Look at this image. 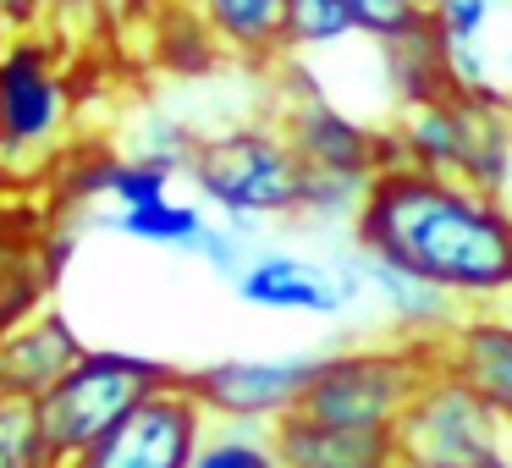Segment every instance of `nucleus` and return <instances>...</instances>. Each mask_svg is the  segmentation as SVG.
Instances as JSON below:
<instances>
[{
	"label": "nucleus",
	"mask_w": 512,
	"mask_h": 468,
	"mask_svg": "<svg viewBox=\"0 0 512 468\" xmlns=\"http://www.w3.org/2000/svg\"><path fill=\"white\" fill-rule=\"evenodd\" d=\"M353 237L419 270L463 309H501L512 292V199L463 177L391 160L369 182Z\"/></svg>",
	"instance_id": "obj_1"
},
{
	"label": "nucleus",
	"mask_w": 512,
	"mask_h": 468,
	"mask_svg": "<svg viewBox=\"0 0 512 468\" xmlns=\"http://www.w3.org/2000/svg\"><path fill=\"white\" fill-rule=\"evenodd\" d=\"M188 182L210 215L237 221L248 232H265L276 221L303 215L309 166L298 160L281 122H254L199 138V149L188 160Z\"/></svg>",
	"instance_id": "obj_2"
},
{
	"label": "nucleus",
	"mask_w": 512,
	"mask_h": 468,
	"mask_svg": "<svg viewBox=\"0 0 512 468\" xmlns=\"http://www.w3.org/2000/svg\"><path fill=\"white\" fill-rule=\"evenodd\" d=\"M391 160L441 177H463L485 193L512 199V105L507 94L446 89L435 100L402 105L386 122Z\"/></svg>",
	"instance_id": "obj_3"
},
{
	"label": "nucleus",
	"mask_w": 512,
	"mask_h": 468,
	"mask_svg": "<svg viewBox=\"0 0 512 468\" xmlns=\"http://www.w3.org/2000/svg\"><path fill=\"white\" fill-rule=\"evenodd\" d=\"M435 342H408V336H331L314 364V380L303 391V413L331 424H386L408 413L419 386L435 375Z\"/></svg>",
	"instance_id": "obj_4"
},
{
	"label": "nucleus",
	"mask_w": 512,
	"mask_h": 468,
	"mask_svg": "<svg viewBox=\"0 0 512 468\" xmlns=\"http://www.w3.org/2000/svg\"><path fill=\"white\" fill-rule=\"evenodd\" d=\"M171 380H182V369L160 364V358H149V353L89 347V353L67 369V380L39 402V419H45L56 452L72 463V457L89 452L100 435H111L138 402H149L155 391H166Z\"/></svg>",
	"instance_id": "obj_5"
},
{
	"label": "nucleus",
	"mask_w": 512,
	"mask_h": 468,
	"mask_svg": "<svg viewBox=\"0 0 512 468\" xmlns=\"http://www.w3.org/2000/svg\"><path fill=\"white\" fill-rule=\"evenodd\" d=\"M347 237L336 248L259 243L254 259H248V270L232 281L237 303L265 309V314L325 320V325H342V331L369 325V303H364V287H358L353 259H347Z\"/></svg>",
	"instance_id": "obj_6"
},
{
	"label": "nucleus",
	"mask_w": 512,
	"mask_h": 468,
	"mask_svg": "<svg viewBox=\"0 0 512 468\" xmlns=\"http://www.w3.org/2000/svg\"><path fill=\"white\" fill-rule=\"evenodd\" d=\"M402 468H490L512 452V424L468 380L435 364L408 413L397 419Z\"/></svg>",
	"instance_id": "obj_7"
},
{
	"label": "nucleus",
	"mask_w": 512,
	"mask_h": 468,
	"mask_svg": "<svg viewBox=\"0 0 512 468\" xmlns=\"http://www.w3.org/2000/svg\"><path fill=\"white\" fill-rule=\"evenodd\" d=\"M281 133L292 138V149H298V160L309 171H320V177H364L375 182L380 171L391 166V133L375 122H364V116L342 111V105H331L320 94V83H309L298 67H287L281 61Z\"/></svg>",
	"instance_id": "obj_8"
},
{
	"label": "nucleus",
	"mask_w": 512,
	"mask_h": 468,
	"mask_svg": "<svg viewBox=\"0 0 512 468\" xmlns=\"http://www.w3.org/2000/svg\"><path fill=\"white\" fill-rule=\"evenodd\" d=\"M325 347L303 353H270V358H215L204 369H188V391L204 402L210 419H237V424H276L303 408V391L314 380Z\"/></svg>",
	"instance_id": "obj_9"
},
{
	"label": "nucleus",
	"mask_w": 512,
	"mask_h": 468,
	"mask_svg": "<svg viewBox=\"0 0 512 468\" xmlns=\"http://www.w3.org/2000/svg\"><path fill=\"white\" fill-rule=\"evenodd\" d=\"M204 430H210L204 402L188 391V380H171L67 468H193Z\"/></svg>",
	"instance_id": "obj_10"
},
{
	"label": "nucleus",
	"mask_w": 512,
	"mask_h": 468,
	"mask_svg": "<svg viewBox=\"0 0 512 468\" xmlns=\"http://www.w3.org/2000/svg\"><path fill=\"white\" fill-rule=\"evenodd\" d=\"M67 127V67L39 34H12L0 56V149H50Z\"/></svg>",
	"instance_id": "obj_11"
},
{
	"label": "nucleus",
	"mask_w": 512,
	"mask_h": 468,
	"mask_svg": "<svg viewBox=\"0 0 512 468\" xmlns=\"http://www.w3.org/2000/svg\"><path fill=\"white\" fill-rule=\"evenodd\" d=\"M347 259H353L358 287H364V303H369V331L408 336V342H441L463 314V303L452 292H441L419 270L397 265L375 248H364L358 237H347Z\"/></svg>",
	"instance_id": "obj_12"
},
{
	"label": "nucleus",
	"mask_w": 512,
	"mask_h": 468,
	"mask_svg": "<svg viewBox=\"0 0 512 468\" xmlns=\"http://www.w3.org/2000/svg\"><path fill=\"white\" fill-rule=\"evenodd\" d=\"M89 353L83 336L61 309H34L17 325L0 331V397L12 402H45L67 380V369Z\"/></svg>",
	"instance_id": "obj_13"
},
{
	"label": "nucleus",
	"mask_w": 512,
	"mask_h": 468,
	"mask_svg": "<svg viewBox=\"0 0 512 468\" xmlns=\"http://www.w3.org/2000/svg\"><path fill=\"white\" fill-rule=\"evenodd\" d=\"M270 430H276L281 468H402L397 430L386 424H331L298 408Z\"/></svg>",
	"instance_id": "obj_14"
},
{
	"label": "nucleus",
	"mask_w": 512,
	"mask_h": 468,
	"mask_svg": "<svg viewBox=\"0 0 512 468\" xmlns=\"http://www.w3.org/2000/svg\"><path fill=\"white\" fill-rule=\"evenodd\" d=\"M441 369L479 391L512 424V320L501 309H463L457 325L435 342Z\"/></svg>",
	"instance_id": "obj_15"
},
{
	"label": "nucleus",
	"mask_w": 512,
	"mask_h": 468,
	"mask_svg": "<svg viewBox=\"0 0 512 468\" xmlns=\"http://www.w3.org/2000/svg\"><path fill=\"white\" fill-rule=\"evenodd\" d=\"M507 12H512V0H430V6H424L435 39H441V50H446L452 89H463V94H501L490 34H496V23Z\"/></svg>",
	"instance_id": "obj_16"
},
{
	"label": "nucleus",
	"mask_w": 512,
	"mask_h": 468,
	"mask_svg": "<svg viewBox=\"0 0 512 468\" xmlns=\"http://www.w3.org/2000/svg\"><path fill=\"white\" fill-rule=\"evenodd\" d=\"M210 34L221 39L226 61L243 67H281L292 56L287 45V12L292 0H193Z\"/></svg>",
	"instance_id": "obj_17"
},
{
	"label": "nucleus",
	"mask_w": 512,
	"mask_h": 468,
	"mask_svg": "<svg viewBox=\"0 0 512 468\" xmlns=\"http://www.w3.org/2000/svg\"><path fill=\"white\" fill-rule=\"evenodd\" d=\"M380 61H386V78H391V94H397V111L402 105H419V100H435V94L452 89V72H446V50L435 39L430 17L419 28H408L402 39H386L375 45Z\"/></svg>",
	"instance_id": "obj_18"
},
{
	"label": "nucleus",
	"mask_w": 512,
	"mask_h": 468,
	"mask_svg": "<svg viewBox=\"0 0 512 468\" xmlns=\"http://www.w3.org/2000/svg\"><path fill=\"white\" fill-rule=\"evenodd\" d=\"M182 177V166L160 155H105L100 166L83 177V193L89 199H105L111 210H138V204H160L171 199V182Z\"/></svg>",
	"instance_id": "obj_19"
},
{
	"label": "nucleus",
	"mask_w": 512,
	"mask_h": 468,
	"mask_svg": "<svg viewBox=\"0 0 512 468\" xmlns=\"http://www.w3.org/2000/svg\"><path fill=\"white\" fill-rule=\"evenodd\" d=\"M100 226L133 237V243H149V248L193 254L204 226H210V210L204 204H182V199H160V204H138V210H105Z\"/></svg>",
	"instance_id": "obj_20"
},
{
	"label": "nucleus",
	"mask_w": 512,
	"mask_h": 468,
	"mask_svg": "<svg viewBox=\"0 0 512 468\" xmlns=\"http://www.w3.org/2000/svg\"><path fill=\"white\" fill-rule=\"evenodd\" d=\"M149 34H155V61L166 72H182V78H199L215 61H226L221 39L210 34V23L199 17V6H171V12L149 17Z\"/></svg>",
	"instance_id": "obj_21"
},
{
	"label": "nucleus",
	"mask_w": 512,
	"mask_h": 468,
	"mask_svg": "<svg viewBox=\"0 0 512 468\" xmlns=\"http://www.w3.org/2000/svg\"><path fill=\"white\" fill-rule=\"evenodd\" d=\"M193 468H281L276 430L270 424H237V419H210L199 441Z\"/></svg>",
	"instance_id": "obj_22"
},
{
	"label": "nucleus",
	"mask_w": 512,
	"mask_h": 468,
	"mask_svg": "<svg viewBox=\"0 0 512 468\" xmlns=\"http://www.w3.org/2000/svg\"><path fill=\"white\" fill-rule=\"evenodd\" d=\"M0 468H67L39 419V402L0 397Z\"/></svg>",
	"instance_id": "obj_23"
},
{
	"label": "nucleus",
	"mask_w": 512,
	"mask_h": 468,
	"mask_svg": "<svg viewBox=\"0 0 512 468\" xmlns=\"http://www.w3.org/2000/svg\"><path fill=\"white\" fill-rule=\"evenodd\" d=\"M358 23L342 0H292L287 12V45L292 56H314V50H342V45H358Z\"/></svg>",
	"instance_id": "obj_24"
},
{
	"label": "nucleus",
	"mask_w": 512,
	"mask_h": 468,
	"mask_svg": "<svg viewBox=\"0 0 512 468\" xmlns=\"http://www.w3.org/2000/svg\"><path fill=\"white\" fill-rule=\"evenodd\" d=\"M0 23L12 34H34L39 23H50V0H0Z\"/></svg>",
	"instance_id": "obj_25"
},
{
	"label": "nucleus",
	"mask_w": 512,
	"mask_h": 468,
	"mask_svg": "<svg viewBox=\"0 0 512 468\" xmlns=\"http://www.w3.org/2000/svg\"><path fill=\"white\" fill-rule=\"evenodd\" d=\"M171 6H193V0H116V12H122L127 23H149V17L171 12Z\"/></svg>",
	"instance_id": "obj_26"
},
{
	"label": "nucleus",
	"mask_w": 512,
	"mask_h": 468,
	"mask_svg": "<svg viewBox=\"0 0 512 468\" xmlns=\"http://www.w3.org/2000/svg\"><path fill=\"white\" fill-rule=\"evenodd\" d=\"M94 12H111V17H122L116 12V0H50V17H94Z\"/></svg>",
	"instance_id": "obj_27"
},
{
	"label": "nucleus",
	"mask_w": 512,
	"mask_h": 468,
	"mask_svg": "<svg viewBox=\"0 0 512 468\" xmlns=\"http://www.w3.org/2000/svg\"><path fill=\"white\" fill-rule=\"evenodd\" d=\"M6 45H12V28L0 23V56H6Z\"/></svg>",
	"instance_id": "obj_28"
},
{
	"label": "nucleus",
	"mask_w": 512,
	"mask_h": 468,
	"mask_svg": "<svg viewBox=\"0 0 512 468\" xmlns=\"http://www.w3.org/2000/svg\"><path fill=\"white\" fill-rule=\"evenodd\" d=\"M490 468H512V452H507V457H496V463H490Z\"/></svg>",
	"instance_id": "obj_29"
},
{
	"label": "nucleus",
	"mask_w": 512,
	"mask_h": 468,
	"mask_svg": "<svg viewBox=\"0 0 512 468\" xmlns=\"http://www.w3.org/2000/svg\"><path fill=\"white\" fill-rule=\"evenodd\" d=\"M501 314H507V320H512V292H507V303H501Z\"/></svg>",
	"instance_id": "obj_30"
},
{
	"label": "nucleus",
	"mask_w": 512,
	"mask_h": 468,
	"mask_svg": "<svg viewBox=\"0 0 512 468\" xmlns=\"http://www.w3.org/2000/svg\"><path fill=\"white\" fill-rule=\"evenodd\" d=\"M424 6H430V0H424Z\"/></svg>",
	"instance_id": "obj_31"
}]
</instances>
